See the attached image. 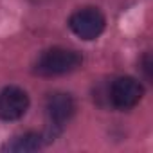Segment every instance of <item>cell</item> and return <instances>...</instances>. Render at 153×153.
Segmentation results:
<instances>
[{"label": "cell", "instance_id": "6da1fadb", "mask_svg": "<svg viewBox=\"0 0 153 153\" xmlns=\"http://www.w3.org/2000/svg\"><path fill=\"white\" fill-rule=\"evenodd\" d=\"M81 63H83V56L78 51L65 49V47H52L38 58L34 65V72L40 76H47V78L63 76L78 70Z\"/></svg>", "mask_w": 153, "mask_h": 153}, {"label": "cell", "instance_id": "7a4b0ae2", "mask_svg": "<svg viewBox=\"0 0 153 153\" xmlns=\"http://www.w3.org/2000/svg\"><path fill=\"white\" fill-rule=\"evenodd\" d=\"M105 25H106L105 15L96 7L79 9L68 18L70 31L81 40H96L105 31Z\"/></svg>", "mask_w": 153, "mask_h": 153}, {"label": "cell", "instance_id": "3957f363", "mask_svg": "<svg viewBox=\"0 0 153 153\" xmlns=\"http://www.w3.org/2000/svg\"><path fill=\"white\" fill-rule=\"evenodd\" d=\"M144 96V88L142 85L130 76L124 78H117L108 90V99L112 103V106H115L117 110H130L135 105H139V101Z\"/></svg>", "mask_w": 153, "mask_h": 153}, {"label": "cell", "instance_id": "277c9868", "mask_svg": "<svg viewBox=\"0 0 153 153\" xmlns=\"http://www.w3.org/2000/svg\"><path fill=\"white\" fill-rule=\"evenodd\" d=\"M29 108V96L18 87H6L0 90V119L16 121L24 117Z\"/></svg>", "mask_w": 153, "mask_h": 153}, {"label": "cell", "instance_id": "5b68a950", "mask_svg": "<svg viewBox=\"0 0 153 153\" xmlns=\"http://www.w3.org/2000/svg\"><path fill=\"white\" fill-rule=\"evenodd\" d=\"M45 110H47V115H49L51 124L63 126L74 115L76 103H74L72 96H68L65 92H54V94H51L47 97Z\"/></svg>", "mask_w": 153, "mask_h": 153}, {"label": "cell", "instance_id": "8992f818", "mask_svg": "<svg viewBox=\"0 0 153 153\" xmlns=\"http://www.w3.org/2000/svg\"><path fill=\"white\" fill-rule=\"evenodd\" d=\"M43 146V137L40 133L34 131H27L22 135H16L11 139V142H7L4 146L6 151H13V153H29V151H36Z\"/></svg>", "mask_w": 153, "mask_h": 153}]
</instances>
